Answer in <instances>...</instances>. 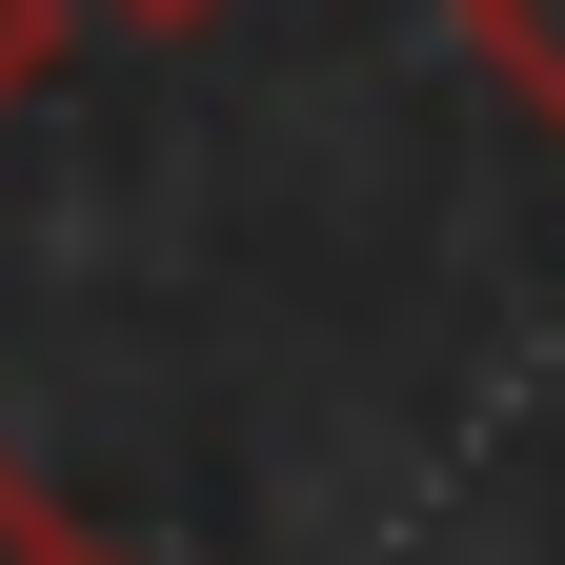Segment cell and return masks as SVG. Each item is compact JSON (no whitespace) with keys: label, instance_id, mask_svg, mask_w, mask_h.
<instances>
[{"label":"cell","instance_id":"6da1fadb","mask_svg":"<svg viewBox=\"0 0 565 565\" xmlns=\"http://www.w3.org/2000/svg\"><path fill=\"white\" fill-rule=\"evenodd\" d=\"M445 21H465V61H484V82H505V102L565 141V0H445Z\"/></svg>","mask_w":565,"mask_h":565},{"label":"cell","instance_id":"7a4b0ae2","mask_svg":"<svg viewBox=\"0 0 565 565\" xmlns=\"http://www.w3.org/2000/svg\"><path fill=\"white\" fill-rule=\"evenodd\" d=\"M61 41H82V0H0V121L61 82Z\"/></svg>","mask_w":565,"mask_h":565},{"label":"cell","instance_id":"3957f363","mask_svg":"<svg viewBox=\"0 0 565 565\" xmlns=\"http://www.w3.org/2000/svg\"><path fill=\"white\" fill-rule=\"evenodd\" d=\"M41 545H61V505H41L21 465H0V565H41Z\"/></svg>","mask_w":565,"mask_h":565},{"label":"cell","instance_id":"277c9868","mask_svg":"<svg viewBox=\"0 0 565 565\" xmlns=\"http://www.w3.org/2000/svg\"><path fill=\"white\" fill-rule=\"evenodd\" d=\"M82 21H141V41H182V21H223V0H82Z\"/></svg>","mask_w":565,"mask_h":565},{"label":"cell","instance_id":"5b68a950","mask_svg":"<svg viewBox=\"0 0 565 565\" xmlns=\"http://www.w3.org/2000/svg\"><path fill=\"white\" fill-rule=\"evenodd\" d=\"M41 565H121V545H82V525H61V545H41Z\"/></svg>","mask_w":565,"mask_h":565}]
</instances>
